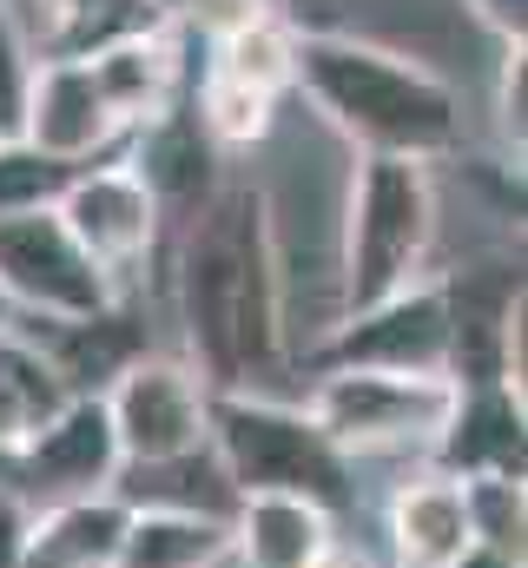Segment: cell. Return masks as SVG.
I'll return each mask as SVG.
<instances>
[{"label":"cell","mask_w":528,"mask_h":568,"mask_svg":"<svg viewBox=\"0 0 528 568\" xmlns=\"http://www.w3.org/2000/svg\"><path fill=\"white\" fill-rule=\"evenodd\" d=\"M179 311L199 384L252 390L284 357V278L271 245V205L258 185H225L185 232Z\"/></svg>","instance_id":"obj_1"},{"label":"cell","mask_w":528,"mask_h":568,"mask_svg":"<svg viewBox=\"0 0 528 568\" xmlns=\"http://www.w3.org/2000/svg\"><path fill=\"white\" fill-rule=\"evenodd\" d=\"M291 87L357 145L364 159H443L463 140V106L449 80L403 60L390 47L344 40V33H297L291 40Z\"/></svg>","instance_id":"obj_2"},{"label":"cell","mask_w":528,"mask_h":568,"mask_svg":"<svg viewBox=\"0 0 528 568\" xmlns=\"http://www.w3.org/2000/svg\"><path fill=\"white\" fill-rule=\"evenodd\" d=\"M205 449L238 496H304L331 516L351 509V456H337L324 429L291 404L219 390L205 410Z\"/></svg>","instance_id":"obj_3"},{"label":"cell","mask_w":528,"mask_h":568,"mask_svg":"<svg viewBox=\"0 0 528 568\" xmlns=\"http://www.w3.org/2000/svg\"><path fill=\"white\" fill-rule=\"evenodd\" d=\"M436 245V185L416 159H364L344 199V317L423 284Z\"/></svg>","instance_id":"obj_4"},{"label":"cell","mask_w":528,"mask_h":568,"mask_svg":"<svg viewBox=\"0 0 528 568\" xmlns=\"http://www.w3.org/2000/svg\"><path fill=\"white\" fill-rule=\"evenodd\" d=\"M456 410L449 377H403V371H324L311 390V424L337 456L370 449H429Z\"/></svg>","instance_id":"obj_5"},{"label":"cell","mask_w":528,"mask_h":568,"mask_svg":"<svg viewBox=\"0 0 528 568\" xmlns=\"http://www.w3.org/2000/svg\"><path fill=\"white\" fill-rule=\"evenodd\" d=\"M0 297L47 324H87V317H106L120 291L80 252V239L60 225L47 199V205L0 212Z\"/></svg>","instance_id":"obj_6"},{"label":"cell","mask_w":528,"mask_h":568,"mask_svg":"<svg viewBox=\"0 0 528 568\" xmlns=\"http://www.w3.org/2000/svg\"><path fill=\"white\" fill-rule=\"evenodd\" d=\"M100 404L120 443V469H152V463H179L205 449L212 390L199 384L185 357H132Z\"/></svg>","instance_id":"obj_7"},{"label":"cell","mask_w":528,"mask_h":568,"mask_svg":"<svg viewBox=\"0 0 528 568\" xmlns=\"http://www.w3.org/2000/svg\"><path fill=\"white\" fill-rule=\"evenodd\" d=\"M522 272L516 265H469L443 284L449 317V364L443 377L456 390H516L522 397Z\"/></svg>","instance_id":"obj_8"},{"label":"cell","mask_w":528,"mask_h":568,"mask_svg":"<svg viewBox=\"0 0 528 568\" xmlns=\"http://www.w3.org/2000/svg\"><path fill=\"white\" fill-rule=\"evenodd\" d=\"M324 371H403V377H443L449 364V317L443 284H409L384 304L344 317L331 344L317 351Z\"/></svg>","instance_id":"obj_9"},{"label":"cell","mask_w":528,"mask_h":568,"mask_svg":"<svg viewBox=\"0 0 528 568\" xmlns=\"http://www.w3.org/2000/svg\"><path fill=\"white\" fill-rule=\"evenodd\" d=\"M53 212L113 284L126 278L132 265H145L152 245H159V205H152V192L139 185L132 165H80L60 185Z\"/></svg>","instance_id":"obj_10"},{"label":"cell","mask_w":528,"mask_h":568,"mask_svg":"<svg viewBox=\"0 0 528 568\" xmlns=\"http://www.w3.org/2000/svg\"><path fill=\"white\" fill-rule=\"evenodd\" d=\"M120 140L87 60H33L27 80V113H20V145L53 159V165H87L100 145Z\"/></svg>","instance_id":"obj_11"},{"label":"cell","mask_w":528,"mask_h":568,"mask_svg":"<svg viewBox=\"0 0 528 568\" xmlns=\"http://www.w3.org/2000/svg\"><path fill=\"white\" fill-rule=\"evenodd\" d=\"M13 463L27 469V483H40L47 503L60 496H100L120 483V443H113V424H106V404L100 397H73L53 424H40Z\"/></svg>","instance_id":"obj_12"},{"label":"cell","mask_w":528,"mask_h":568,"mask_svg":"<svg viewBox=\"0 0 528 568\" xmlns=\"http://www.w3.org/2000/svg\"><path fill=\"white\" fill-rule=\"evenodd\" d=\"M212 133L199 126V113L192 106H165L159 120H145L139 126V145H132V172H139V185L152 192V205H159V219L165 212H185V225L212 205V192H219V179H212Z\"/></svg>","instance_id":"obj_13"},{"label":"cell","mask_w":528,"mask_h":568,"mask_svg":"<svg viewBox=\"0 0 528 568\" xmlns=\"http://www.w3.org/2000/svg\"><path fill=\"white\" fill-rule=\"evenodd\" d=\"M126 503L113 489L100 496H60L40 516L20 523L13 568H113L120 536H126Z\"/></svg>","instance_id":"obj_14"},{"label":"cell","mask_w":528,"mask_h":568,"mask_svg":"<svg viewBox=\"0 0 528 568\" xmlns=\"http://www.w3.org/2000/svg\"><path fill=\"white\" fill-rule=\"evenodd\" d=\"M436 469L469 483V476H516L522 483V397L489 384V390H456V410L443 436L429 443Z\"/></svg>","instance_id":"obj_15"},{"label":"cell","mask_w":528,"mask_h":568,"mask_svg":"<svg viewBox=\"0 0 528 568\" xmlns=\"http://www.w3.org/2000/svg\"><path fill=\"white\" fill-rule=\"evenodd\" d=\"M87 73H93V87H100V100H106V113H113V126L120 133H139L145 120H159L172 100H179V40H172V27L165 33H139V40H120V47H106V53H93L87 60Z\"/></svg>","instance_id":"obj_16"},{"label":"cell","mask_w":528,"mask_h":568,"mask_svg":"<svg viewBox=\"0 0 528 568\" xmlns=\"http://www.w3.org/2000/svg\"><path fill=\"white\" fill-rule=\"evenodd\" d=\"M390 542H396V556H403V568H456L476 549L463 483L443 476V469L403 483L390 496Z\"/></svg>","instance_id":"obj_17"},{"label":"cell","mask_w":528,"mask_h":568,"mask_svg":"<svg viewBox=\"0 0 528 568\" xmlns=\"http://www.w3.org/2000/svg\"><path fill=\"white\" fill-rule=\"evenodd\" d=\"M172 20L152 0H33V60H93L120 40L165 33Z\"/></svg>","instance_id":"obj_18"},{"label":"cell","mask_w":528,"mask_h":568,"mask_svg":"<svg viewBox=\"0 0 528 568\" xmlns=\"http://www.w3.org/2000/svg\"><path fill=\"white\" fill-rule=\"evenodd\" d=\"M337 542V516L304 496H238L232 509V549L245 568H311Z\"/></svg>","instance_id":"obj_19"},{"label":"cell","mask_w":528,"mask_h":568,"mask_svg":"<svg viewBox=\"0 0 528 568\" xmlns=\"http://www.w3.org/2000/svg\"><path fill=\"white\" fill-rule=\"evenodd\" d=\"M232 556L225 516H185V509H132L113 568H219Z\"/></svg>","instance_id":"obj_20"},{"label":"cell","mask_w":528,"mask_h":568,"mask_svg":"<svg viewBox=\"0 0 528 568\" xmlns=\"http://www.w3.org/2000/svg\"><path fill=\"white\" fill-rule=\"evenodd\" d=\"M73 404L67 377L53 371V357L13 331H0V449L13 456L40 424H53Z\"/></svg>","instance_id":"obj_21"},{"label":"cell","mask_w":528,"mask_h":568,"mask_svg":"<svg viewBox=\"0 0 528 568\" xmlns=\"http://www.w3.org/2000/svg\"><path fill=\"white\" fill-rule=\"evenodd\" d=\"M291 40H297V33H291L277 13L245 20V27H232V33L212 40V67H205V73H219V80H232V87H252L264 100H284V93H291Z\"/></svg>","instance_id":"obj_22"},{"label":"cell","mask_w":528,"mask_h":568,"mask_svg":"<svg viewBox=\"0 0 528 568\" xmlns=\"http://www.w3.org/2000/svg\"><path fill=\"white\" fill-rule=\"evenodd\" d=\"M192 113H199V126L212 133V145H252V140L271 133L277 100H264V93H252V87H232V80L205 73V87H199Z\"/></svg>","instance_id":"obj_23"},{"label":"cell","mask_w":528,"mask_h":568,"mask_svg":"<svg viewBox=\"0 0 528 568\" xmlns=\"http://www.w3.org/2000/svg\"><path fill=\"white\" fill-rule=\"evenodd\" d=\"M463 503H469V536L483 549H502V556H522V483L516 476H469L463 483Z\"/></svg>","instance_id":"obj_24"},{"label":"cell","mask_w":528,"mask_h":568,"mask_svg":"<svg viewBox=\"0 0 528 568\" xmlns=\"http://www.w3.org/2000/svg\"><path fill=\"white\" fill-rule=\"evenodd\" d=\"M27 80H33V47L13 20V7L0 0V145L20 140V113H27Z\"/></svg>","instance_id":"obj_25"},{"label":"cell","mask_w":528,"mask_h":568,"mask_svg":"<svg viewBox=\"0 0 528 568\" xmlns=\"http://www.w3.org/2000/svg\"><path fill=\"white\" fill-rule=\"evenodd\" d=\"M496 120H502V145L522 159V140H528V47H509V60H502Z\"/></svg>","instance_id":"obj_26"},{"label":"cell","mask_w":528,"mask_h":568,"mask_svg":"<svg viewBox=\"0 0 528 568\" xmlns=\"http://www.w3.org/2000/svg\"><path fill=\"white\" fill-rule=\"evenodd\" d=\"M476 7V20L483 27H496L509 47H522V33H528V0H469Z\"/></svg>","instance_id":"obj_27"},{"label":"cell","mask_w":528,"mask_h":568,"mask_svg":"<svg viewBox=\"0 0 528 568\" xmlns=\"http://www.w3.org/2000/svg\"><path fill=\"white\" fill-rule=\"evenodd\" d=\"M20 503L13 496H0V568H13V549H20Z\"/></svg>","instance_id":"obj_28"},{"label":"cell","mask_w":528,"mask_h":568,"mask_svg":"<svg viewBox=\"0 0 528 568\" xmlns=\"http://www.w3.org/2000/svg\"><path fill=\"white\" fill-rule=\"evenodd\" d=\"M311 568H370V562H364V556H351L344 542H331V549H324V556H317Z\"/></svg>","instance_id":"obj_29"},{"label":"cell","mask_w":528,"mask_h":568,"mask_svg":"<svg viewBox=\"0 0 528 568\" xmlns=\"http://www.w3.org/2000/svg\"><path fill=\"white\" fill-rule=\"evenodd\" d=\"M152 7H159V13H165V20H172V27H179V20H185V7H192V0H152Z\"/></svg>","instance_id":"obj_30"},{"label":"cell","mask_w":528,"mask_h":568,"mask_svg":"<svg viewBox=\"0 0 528 568\" xmlns=\"http://www.w3.org/2000/svg\"><path fill=\"white\" fill-rule=\"evenodd\" d=\"M7 7H13V0H7Z\"/></svg>","instance_id":"obj_31"}]
</instances>
